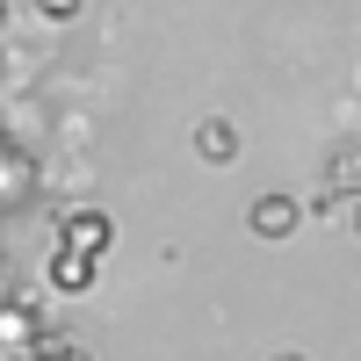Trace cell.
I'll return each instance as SVG.
<instances>
[{
    "label": "cell",
    "mask_w": 361,
    "mask_h": 361,
    "mask_svg": "<svg viewBox=\"0 0 361 361\" xmlns=\"http://www.w3.org/2000/svg\"><path fill=\"white\" fill-rule=\"evenodd\" d=\"M289 224V202H260V231H282Z\"/></svg>",
    "instance_id": "4"
},
{
    "label": "cell",
    "mask_w": 361,
    "mask_h": 361,
    "mask_svg": "<svg viewBox=\"0 0 361 361\" xmlns=\"http://www.w3.org/2000/svg\"><path fill=\"white\" fill-rule=\"evenodd\" d=\"M37 8H44V15H51V22H66V15H73V8H80V0H37Z\"/></svg>",
    "instance_id": "5"
},
{
    "label": "cell",
    "mask_w": 361,
    "mask_h": 361,
    "mask_svg": "<svg viewBox=\"0 0 361 361\" xmlns=\"http://www.w3.org/2000/svg\"><path fill=\"white\" fill-rule=\"evenodd\" d=\"M66 246L102 253V246H109V217H73V224H66Z\"/></svg>",
    "instance_id": "2"
},
{
    "label": "cell",
    "mask_w": 361,
    "mask_h": 361,
    "mask_svg": "<svg viewBox=\"0 0 361 361\" xmlns=\"http://www.w3.org/2000/svg\"><path fill=\"white\" fill-rule=\"evenodd\" d=\"M202 152L209 159H231V123H202Z\"/></svg>",
    "instance_id": "3"
},
{
    "label": "cell",
    "mask_w": 361,
    "mask_h": 361,
    "mask_svg": "<svg viewBox=\"0 0 361 361\" xmlns=\"http://www.w3.org/2000/svg\"><path fill=\"white\" fill-rule=\"evenodd\" d=\"M87 282H94V253H80V246H66L51 260V289H66V296H80Z\"/></svg>",
    "instance_id": "1"
}]
</instances>
